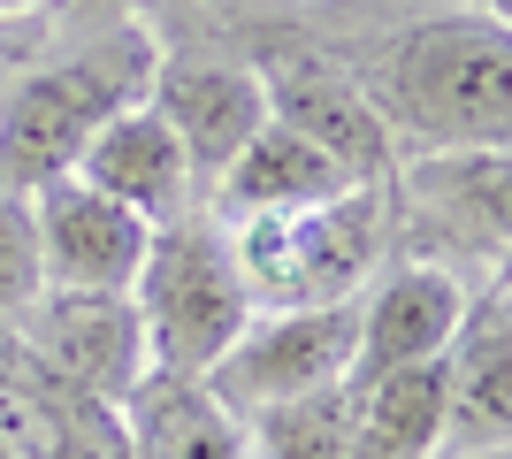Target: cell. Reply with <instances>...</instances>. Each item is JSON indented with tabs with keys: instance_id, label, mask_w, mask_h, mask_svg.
<instances>
[{
	"instance_id": "obj_1",
	"label": "cell",
	"mask_w": 512,
	"mask_h": 459,
	"mask_svg": "<svg viewBox=\"0 0 512 459\" xmlns=\"http://www.w3.org/2000/svg\"><path fill=\"white\" fill-rule=\"evenodd\" d=\"M390 138L421 153H459V146H505L512 131V31L505 16L459 8L428 16L383 62V100H375Z\"/></svg>"
},
{
	"instance_id": "obj_2",
	"label": "cell",
	"mask_w": 512,
	"mask_h": 459,
	"mask_svg": "<svg viewBox=\"0 0 512 459\" xmlns=\"http://www.w3.org/2000/svg\"><path fill=\"white\" fill-rule=\"evenodd\" d=\"M153 69H161V46L146 39V23H123L85 54L31 69L0 100V192H39L46 176H69L100 123L146 108Z\"/></svg>"
},
{
	"instance_id": "obj_3",
	"label": "cell",
	"mask_w": 512,
	"mask_h": 459,
	"mask_svg": "<svg viewBox=\"0 0 512 459\" xmlns=\"http://www.w3.org/2000/svg\"><path fill=\"white\" fill-rule=\"evenodd\" d=\"M383 245V192L344 184L314 207H276V215L237 222L230 261L245 276V299L268 306H337L360 299V276L375 268Z\"/></svg>"
},
{
	"instance_id": "obj_4",
	"label": "cell",
	"mask_w": 512,
	"mask_h": 459,
	"mask_svg": "<svg viewBox=\"0 0 512 459\" xmlns=\"http://www.w3.org/2000/svg\"><path fill=\"white\" fill-rule=\"evenodd\" d=\"M130 306H138V329H146V368L161 375H207L230 352V337L253 322V299H245L230 245L199 222H161L153 230Z\"/></svg>"
},
{
	"instance_id": "obj_5",
	"label": "cell",
	"mask_w": 512,
	"mask_h": 459,
	"mask_svg": "<svg viewBox=\"0 0 512 459\" xmlns=\"http://www.w3.org/2000/svg\"><path fill=\"white\" fill-rule=\"evenodd\" d=\"M352 352H360V299L337 306H268L260 322H245L230 337V352L207 368V391L230 406V414H260L276 398H306L329 391L352 375Z\"/></svg>"
},
{
	"instance_id": "obj_6",
	"label": "cell",
	"mask_w": 512,
	"mask_h": 459,
	"mask_svg": "<svg viewBox=\"0 0 512 459\" xmlns=\"http://www.w3.org/2000/svg\"><path fill=\"white\" fill-rule=\"evenodd\" d=\"M253 77L268 92V115L291 123L306 146H321L352 184H383L390 176L398 138L383 131L375 92L360 77H344L337 62H314V54H268V62H253Z\"/></svg>"
},
{
	"instance_id": "obj_7",
	"label": "cell",
	"mask_w": 512,
	"mask_h": 459,
	"mask_svg": "<svg viewBox=\"0 0 512 459\" xmlns=\"http://www.w3.org/2000/svg\"><path fill=\"white\" fill-rule=\"evenodd\" d=\"M31 222H39V268L54 291H130L153 245V222L92 192L85 176H46L31 192Z\"/></svg>"
},
{
	"instance_id": "obj_8",
	"label": "cell",
	"mask_w": 512,
	"mask_h": 459,
	"mask_svg": "<svg viewBox=\"0 0 512 459\" xmlns=\"http://www.w3.org/2000/svg\"><path fill=\"white\" fill-rule=\"evenodd\" d=\"M146 108L176 131L192 176L199 169L222 176V169H230V153L268 123V92H260L253 69H237V62H169V54H161Z\"/></svg>"
},
{
	"instance_id": "obj_9",
	"label": "cell",
	"mask_w": 512,
	"mask_h": 459,
	"mask_svg": "<svg viewBox=\"0 0 512 459\" xmlns=\"http://www.w3.org/2000/svg\"><path fill=\"white\" fill-rule=\"evenodd\" d=\"M459 322H467V291H459L451 268H436V261L390 268L360 306V352H352V375H344V383L413 368V360H444Z\"/></svg>"
},
{
	"instance_id": "obj_10",
	"label": "cell",
	"mask_w": 512,
	"mask_h": 459,
	"mask_svg": "<svg viewBox=\"0 0 512 459\" xmlns=\"http://www.w3.org/2000/svg\"><path fill=\"white\" fill-rule=\"evenodd\" d=\"M69 176H85L92 192H107L115 207H130L153 230L184 222V199H192V161H184L176 131L153 108H123L115 123H100Z\"/></svg>"
},
{
	"instance_id": "obj_11",
	"label": "cell",
	"mask_w": 512,
	"mask_h": 459,
	"mask_svg": "<svg viewBox=\"0 0 512 459\" xmlns=\"http://www.w3.org/2000/svg\"><path fill=\"white\" fill-rule=\"evenodd\" d=\"M512 429V306L505 284L467 306L459 337L444 345V437H467L474 452H505Z\"/></svg>"
},
{
	"instance_id": "obj_12",
	"label": "cell",
	"mask_w": 512,
	"mask_h": 459,
	"mask_svg": "<svg viewBox=\"0 0 512 459\" xmlns=\"http://www.w3.org/2000/svg\"><path fill=\"white\" fill-rule=\"evenodd\" d=\"M46 352L69 383H85L92 398H123L146 375V329L130 291H54L46 314Z\"/></svg>"
},
{
	"instance_id": "obj_13",
	"label": "cell",
	"mask_w": 512,
	"mask_h": 459,
	"mask_svg": "<svg viewBox=\"0 0 512 459\" xmlns=\"http://www.w3.org/2000/svg\"><path fill=\"white\" fill-rule=\"evenodd\" d=\"M123 414H130V452L138 459H245V429L207 391V375L146 368L123 391Z\"/></svg>"
},
{
	"instance_id": "obj_14",
	"label": "cell",
	"mask_w": 512,
	"mask_h": 459,
	"mask_svg": "<svg viewBox=\"0 0 512 459\" xmlns=\"http://www.w3.org/2000/svg\"><path fill=\"white\" fill-rule=\"evenodd\" d=\"M512 161L505 146H459V153H421L413 161V207L436 230H451L459 245L505 261V230H512Z\"/></svg>"
},
{
	"instance_id": "obj_15",
	"label": "cell",
	"mask_w": 512,
	"mask_h": 459,
	"mask_svg": "<svg viewBox=\"0 0 512 459\" xmlns=\"http://www.w3.org/2000/svg\"><path fill=\"white\" fill-rule=\"evenodd\" d=\"M352 391V459H436L444 444V360L344 383Z\"/></svg>"
},
{
	"instance_id": "obj_16",
	"label": "cell",
	"mask_w": 512,
	"mask_h": 459,
	"mask_svg": "<svg viewBox=\"0 0 512 459\" xmlns=\"http://www.w3.org/2000/svg\"><path fill=\"white\" fill-rule=\"evenodd\" d=\"M344 184H352V176H344L329 153L306 146L291 123L268 115V123L230 153V169H222V207L245 222V215H276V207H314V199L344 192Z\"/></svg>"
},
{
	"instance_id": "obj_17",
	"label": "cell",
	"mask_w": 512,
	"mask_h": 459,
	"mask_svg": "<svg viewBox=\"0 0 512 459\" xmlns=\"http://www.w3.org/2000/svg\"><path fill=\"white\" fill-rule=\"evenodd\" d=\"M253 459H352V391L329 383V391L260 406L253 414Z\"/></svg>"
},
{
	"instance_id": "obj_18",
	"label": "cell",
	"mask_w": 512,
	"mask_h": 459,
	"mask_svg": "<svg viewBox=\"0 0 512 459\" xmlns=\"http://www.w3.org/2000/svg\"><path fill=\"white\" fill-rule=\"evenodd\" d=\"M39 284H46V268H39L31 192H0V306H31Z\"/></svg>"
},
{
	"instance_id": "obj_19",
	"label": "cell",
	"mask_w": 512,
	"mask_h": 459,
	"mask_svg": "<svg viewBox=\"0 0 512 459\" xmlns=\"http://www.w3.org/2000/svg\"><path fill=\"white\" fill-rule=\"evenodd\" d=\"M31 8H39V0H0V23H8V16H31Z\"/></svg>"
},
{
	"instance_id": "obj_20",
	"label": "cell",
	"mask_w": 512,
	"mask_h": 459,
	"mask_svg": "<svg viewBox=\"0 0 512 459\" xmlns=\"http://www.w3.org/2000/svg\"><path fill=\"white\" fill-rule=\"evenodd\" d=\"M467 8H482V16H505V0H467Z\"/></svg>"
},
{
	"instance_id": "obj_21",
	"label": "cell",
	"mask_w": 512,
	"mask_h": 459,
	"mask_svg": "<svg viewBox=\"0 0 512 459\" xmlns=\"http://www.w3.org/2000/svg\"><path fill=\"white\" fill-rule=\"evenodd\" d=\"M467 459H505V452H467Z\"/></svg>"
}]
</instances>
